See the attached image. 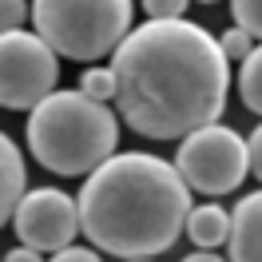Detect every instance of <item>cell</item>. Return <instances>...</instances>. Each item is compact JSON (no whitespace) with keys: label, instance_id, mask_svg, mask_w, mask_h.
Masks as SVG:
<instances>
[{"label":"cell","instance_id":"obj_1","mask_svg":"<svg viewBox=\"0 0 262 262\" xmlns=\"http://www.w3.org/2000/svg\"><path fill=\"white\" fill-rule=\"evenodd\" d=\"M115 107L147 139H187L219 123L230 92V60L219 36L195 20H147L112 56Z\"/></svg>","mask_w":262,"mask_h":262},{"label":"cell","instance_id":"obj_2","mask_svg":"<svg viewBox=\"0 0 262 262\" xmlns=\"http://www.w3.org/2000/svg\"><path fill=\"white\" fill-rule=\"evenodd\" d=\"M76 203L88 243L115 258H155L171 250L195 211L179 167L147 151L112 155L83 179Z\"/></svg>","mask_w":262,"mask_h":262},{"label":"cell","instance_id":"obj_3","mask_svg":"<svg viewBox=\"0 0 262 262\" xmlns=\"http://www.w3.org/2000/svg\"><path fill=\"white\" fill-rule=\"evenodd\" d=\"M24 135L40 167L64 179H80L115 155L119 119L107 103L72 88V92H52L40 107H32Z\"/></svg>","mask_w":262,"mask_h":262},{"label":"cell","instance_id":"obj_4","mask_svg":"<svg viewBox=\"0 0 262 262\" xmlns=\"http://www.w3.org/2000/svg\"><path fill=\"white\" fill-rule=\"evenodd\" d=\"M131 0H32V24L56 56L92 64L131 36Z\"/></svg>","mask_w":262,"mask_h":262},{"label":"cell","instance_id":"obj_5","mask_svg":"<svg viewBox=\"0 0 262 262\" xmlns=\"http://www.w3.org/2000/svg\"><path fill=\"white\" fill-rule=\"evenodd\" d=\"M175 167H179V175L187 179L191 191L219 199L238 191L243 179L250 175V147L234 127L207 123V127L191 131L187 139H179Z\"/></svg>","mask_w":262,"mask_h":262},{"label":"cell","instance_id":"obj_6","mask_svg":"<svg viewBox=\"0 0 262 262\" xmlns=\"http://www.w3.org/2000/svg\"><path fill=\"white\" fill-rule=\"evenodd\" d=\"M60 56L40 32H4L0 36V103L8 112H32L56 92Z\"/></svg>","mask_w":262,"mask_h":262},{"label":"cell","instance_id":"obj_7","mask_svg":"<svg viewBox=\"0 0 262 262\" xmlns=\"http://www.w3.org/2000/svg\"><path fill=\"white\" fill-rule=\"evenodd\" d=\"M12 227H16V238L24 246H32L40 254H48V250L56 254V250H64V246H76L72 238L83 234L80 203L72 195H64L60 187H36V191L24 195Z\"/></svg>","mask_w":262,"mask_h":262},{"label":"cell","instance_id":"obj_8","mask_svg":"<svg viewBox=\"0 0 262 262\" xmlns=\"http://www.w3.org/2000/svg\"><path fill=\"white\" fill-rule=\"evenodd\" d=\"M230 262H262V191L238 199L230 211Z\"/></svg>","mask_w":262,"mask_h":262},{"label":"cell","instance_id":"obj_9","mask_svg":"<svg viewBox=\"0 0 262 262\" xmlns=\"http://www.w3.org/2000/svg\"><path fill=\"white\" fill-rule=\"evenodd\" d=\"M24 183H28V167L20 155L12 135H0V223H12L24 203Z\"/></svg>","mask_w":262,"mask_h":262},{"label":"cell","instance_id":"obj_10","mask_svg":"<svg viewBox=\"0 0 262 262\" xmlns=\"http://www.w3.org/2000/svg\"><path fill=\"white\" fill-rule=\"evenodd\" d=\"M187 238L199 246V250H214L230 238V211L219 207V203H207V207H195L191 219H187Z\"/></svg>","mask_w":262,"mask_h":262},{"label":"cell","instance_id":"obj_11","mask_svg":"<svg viewBox=\"0 0 262 262\" xmlns=\"http://www.w3.org/2000/svg\"><path fill=\"white\" fill-rule=\"evenodd\" d=\"M238 96H243V103L254 115H262V44L238 68Z\"/></svg>","mask_w":262,"mask_h":262},{"label":"cell","instance_id":"obj_12","mask_svg":"<svg viewBox=\"0 0 262 262\" xmlns=\"http://www.w3.org/2000/svg\"><path fill=\"white\" fill-rule=\"evenodd\" d=\"M80 92L99 99V103H112L115 99V72L112 68H88L80 76Z\"/></svg>","mask_w":262,"mask_h":262},{"label":"cell","instance_id":"obj_13","mask_svg":"<svg viewBox=\"0 0 262 262\" xmlns=\"http://www.w3.org/2000/svg\"><path fill=\"white\" fill-rule=\"evenodd\" d=\"M230 12H234V24L243 32L262 40V0H230Z\"/></svg>","mask_w":262,"mask_h":262},{"label":"cell","instance_id":"obj_14","mask_svg":"<svg viewBox=\"0 0 262 262\" xmlns=\"http://www.w3.org/2000/svg\"><path fill=\"white\" fill-rule=\"evenodd\" d=\"M219 44H223V52H227V60H246L250 52L258 48V44H254V36L243 32L238 24H234V28H227V32L219 36Z\"/></svg>","mask_w":262,"mask_h":262},{"label":"cell","instance_id":"obj_15","mask_svg":"<svg viewBox=\"0 0 262 262\" xmlns=\"http://www.w3.org/2000/svg\"><path fill=\"white\" fill-rule=\"evenodd\" d=\"M191 0H143V12L151 20H183Z\"/></svg>","mask_w":262,"mask_h":262},{"label":"cell","instance_id":"obj_16","mask_svg":"<svg viewBox=\"0 0 262 262\" xmlns=\"http://www.w3.org/2000/svg\"><path fill=\"white\" fill-rule=\"evenodd\" d=\"M24 16H32V4H24V0H0V24H4V32H16Z\"/></svg>","mask_w":262,"mask_h":262},{"label":"cell","instance_id":"obj_17","mask_svg":"<svg viewBox=\"0 0 262 262\" xmlns=\"http://www.w3.org/2000/svg\"><path fill=\"white\" fill-rule=\"evenodd\" d=\"M52 262H103V258H99V250H92V246H64V250L52 254Z\"/></svg>","mask_w":262,"mask_h":262},{"label":"cell","instance_id":"obj_18","mask_svg":"<svg viewBox=\"0 0 262 262\" xmlns=\"http://www.w3.org/2000/svg\"><path fill=\"white\" fill-rule=\"evenodd\" d=\"M246 147H250V175L262 183V123L250 131V139H246Z\"/></svg>","mask_w":262,"mask_h":262},{"label":"cell","instance_id":"obj_19","mask_svg":"<svg viewBox=\"0 0 262 262\" xmlns=\"http://www.w3.org/2000/svg\"><path fill=\"white\" fill-rule=\"evenodd\" d=\"M4 262H44V258H40V250H32V246H12L4 254Z\"/></svg>","mask_w":262,"mask_h":262},{"label":"cell","instance_id":"obj_20","mask_svg":"<svg viewBox=\"0 0 262 262\" xmlns=\"http://www.w3.org/2000/svg\"><path fill=\"white\" fill-rule=\"evenodd\" d=\"M183 262H230V258H219L214 250H195V254H187Z\"/></svg>","mask_w":262,"mask_h":262},{"label":"cell","instance_id":"obj_21","mask_svg":"<svg viewBox=\"0 0 262 262\" xmlns=\"http://www.w3.org/2000/svg\"><path fill=\"white\" fill-rule=\"evenodd\" d=\"M123 262H151V258H123Z\"/></svg>","mask_w":262,"mask_h":262},{"label":"cell","instance_id":"obj_22","mask_svg":"<svg viewBox=\"0 0 262 262\" xmlns=\"http://www.w3.org/2000/svg\"><path fill=\"white\" fill-rule=\"evenodd\" d=\"M199 4H214V0H199Z\"/></svg>","mask_w":262,"mask_h":262}]
</instances>
